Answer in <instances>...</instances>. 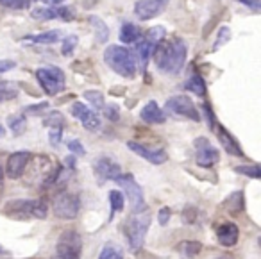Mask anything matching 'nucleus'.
Masks as SVG:
<instances>
[{"mask_svg": "<svg viewBox=\"0 0 261 259\" xmlns=\"http://www.w3.org/2000/svg\"><path fill=\"white\" fill-rule=\"evenodd\" d=\"M154 61L160 72H165L168 75H175L185 68L186 56H188V47H186L185 40L181 38H172L170 41H161L156 48H154Z\"/></svg>", "mask_w": 261, "mask_h": 259, "instance_id": "1", "label": "nucleus"}, {"mask_svg": "<svg viewBox=\"0 0 261 259\" xmlns=\"http://www.w3.org/2000/svg\"><path fill=\"white\" fill-rule=\"evenodd\" d=\"M150 220H152V216H150L149 208L145 205L142 209H135L133 215L123 223V234H125L129 248L133 252H138L142 248L147 232H149Z\"/></svg>", "mask_w": 261, "mask_h": 259, "instance_id": "2", "label": "nucleus"}, {"mask_svg": "<svg viewBox=\"0 0 261 259\" xmlns=\"http://www.w3.org/2000/svg\"><path fill=\"white\" fill-rule=\"evenodd\" d=\"M104 61L113 72L125 79H135L136 75V58L127 47L122 45H109L104 50Z\"/></svg>", "mask_w": 261, "mask_h": 259, "instance_id": "3", "label": "nucleus"}, {"mask_svg": "<svg viewBox=\"0 0 261 259\" xmlns=\"http://www.w3.org/2000/svg\"><path fill=\"white\" fill-rule=\"evenodd\" d=\"M4 213L16 220H43L47 218L48 208L45 204V200H40V198L38 200H33V198H15V200H9L4 205Z\"/></svg>", "mask_w": 261, "mask_h": 259, "instance_id": "4", "label": "nucleus"}, {"mask_svg": "<svg viewBox=\"0 0 261 259\" xmlns=\"http://www.w3.org/2000/svg\"><path fill=\"white\" fill-rule=\"evenodd\" d=\"M83 254V238L77 230L68 229L59 234L56 243V255L63 259H81Z\"/></svg>", "mask_w": 261, "mask_h": 259, "instance_id": "5", "label": "nucleus"}, {"mask_svg": "<svg viewBox=\"0 0 261 259\" xmlns=\"http://www.w3.org/2000/svg\"><path fill=\"white\" fill-rule=\"evenodd\" d=\"M36 79L48 97H54V95L61 93L65 90V73L58 66L50 65V66H45V68H38Z\"/></svg>", "mask_w": 261, "mask_h": 259, "instance_id": "6", "label": "nucleus"}, {"mask_svg": "<svg viewBox=\"0 0 261 259\" xmlns=\"http://www.w3.org/2000/svg\"><path fill=\"white\" fill-rule=\"evenodd\" d=\"M81 211V198L75 193L70 191H61L52 198V213L58 218L63 220H73L77 218Z\"/></svg>", "mask_w": 261, "mask_h": 259, "instance_id": "7", "label": "nucleus"}, {"mask_svg": "<svg viewBox=\"0 0 261 259\" xmlns=\"http://www.w3.org/2000/svg\"><path fill=\"white\" fill-rule=\"evenodd\" d=\"M116 184H120V188L123 190L125 197L129 198L130 205H133V211L135 209H142L145 208V198H143V190L138 183H136L135 175L130 173H120L115 179Z\"/></svg>", "mask_w": 261, "mask_h": 259, "instance_id": "8", "label": "nucleus"}, {"mask_svg": "<svg viewBox=\"0 0 261 259\" xmlns=\"http://www.w3.org/2000/svg\"><path fill=\"white\" fill-rule=\"evenodd\" d=\"M193 147H195V163L200 168H211L220 161V152L206 138H197L193 141Z\"/></svg>", "mask_w": 261, "mask_h": 259, "instance_id": "9", "label": "nucleus"}, {"mask_svg": "<svg viewBox=\"0 0 261 259\" xmlns=\"http://www.w3.org/2000/svg\"><path fill=\"white\" fill-rule=\"evenodd\" d=\"M167 109L177 116H185V118L193 120V122H200V115H199V111H197L195 104H193L192 98L186 97V95L170 97L167 100Z\"/></svg>", "mask_w": 261, "mask_h": 259, "instance_id": "10", "label": "nucleus"}, {"mask_svg": "<svg viewBox=\"0 0 261 259\" xmlns=\"http://www.w3.org/2000/svg\"><path fill=\"white\" fill-rule=\"evenodd\" d=\"M31 159H33V154L27 150L13 152L8 158V163H6V175L9 179H20L25 173L27 165L31 163Z\"/></svg>", "mask_w": 261, "mask_h": 259, "instance_id": "11", "label": "nucleus"}, {"mask_svg": "<svg viewBox=\"0 0 261 259\" xmlns=\"http://www.w3.org/2000/svg\"><path fill=\"white\" fill-rule=\"evenodd\" d=\"M170 0H138L135 4V15L140 20H152L168 8Z\"/></svg>", "mask_w": 261, "mask_h": 259, "instance_id": "12", "label": "nucleus"}, {"mask_svg": "<svg viewBox=\"0 0 261 259\" xmlns=\"http://www.w3.org/2000/svg\"><path fill=\"white\" fill-rule=\"evenodd\" d=\"M127 148L140 158H143L145 161L152 163V165H163V163L168 161V154L163 148H149L147 145H142L138 141H127Z\"/></svg>", "mask_w": 261, "mask_h": 259, "instance_id": "13", "label": "nucleus"}, {"mask_svg": "<svg viewBox=\"0 0 261 259\" xmlns=\"http://www.w3.org/2000/svg\"><path fill=\"white\" fill-rule=\"evenodd\" d=\"M95 175L98 177L100 183H106V180H115L116 177L122 173V166L115 161V159L108 158V156H102L95 161L93 165Z\"/></svg>", "mask_w": 261, "mask_h": 259, "instance_id": "14", "label": "nucleus"}, {"mask_svg": "<svg viewBox=\"0 0 261 259\" xmlns=\"http://www.w3.org/2000/svg\"><path fill=\"white\" fill-rule=\"evenodd\" d=\"M70 111H72V115L83 123L84 129L97 131L98 127H100V118L97 116V113H93L88 106H84L83 102H73Z\"/></svg>", "mask_w": 261, "mask_h": 259, "instance_id": "15", "label": "nucleus"}, {"mask_svg": "<svg viewBox=\"0 0 261 259\" xmlns=\"http://www.w3.org/2000/svg\"><path fill=\"white\" fill-rule=\"evenodd\" d=\"M213 131L217 133L218 141H220V145L224 147V150L227 152V154L234 156V158H245V156H243L242 147H240V143H238V140H236V138L232 136V134L229 133L224 125H215Z\"/></svg>", "mask_w": 261, "mask_h": 259, "instance_id": "16", "label": "nucleus"}, {"mask_svg": "<svg viewBox=\"0 0 261 259\" xmlns=\"http://www.w3.org/2000/svg\"><path fill=\"white\" fill-rule=\"evenodd\" d=\"M238 238H240V229L236 223L224 222L217 227V240L222 247H234L238 243Z\"/></svg>", "mask_w": 261, "mask_h": 259, "instance_id": "17", "label": "nucleus"}, {"mask_svg": "<svg viewBox=\"0 0 261 259\" xmlns=\"http://www.w3.org/2000/svg\"><path fill=\"white\" fill-rule=\"evenodd\" d=\"M140 116H142L143 122L150 123V125H160V123H165V120H167V116L161 111L156 100H150L149 104L143 106V109L140 111Z\"/></svg>", "mask_w": 261, "mask_h": 259, "instance_id": "18", "label": "nucleus"}, {"mask_svg": "<svg viewBox=\"0 0 261 259\" xmlns=\"http://www.w3.org/2000/svg\"><path fill=\"white\" fill-rule=\"evenodd\" d=\"M120 41H122L123 45H130V43H136V41L142 40V29H140L138 25H135V23H123L122 27H120Z\"/></svg>", "mask_w": 261, "mask_h": 259, "instance_id": "19", "label": "nucleus"}, {"mask_svg": "<svg viewBox=\"0 0 261 259\" xmlns=\"http://www.w3.org/2000/svg\"><path fill=\"white\" fill-rule=\"evenodd\" d=\"M224 205L231 215H240V213L245 211V193L242 190L231 193L224 200Z\"/></svg>", "mask_w": 261, "mask_h": 259, "instance_id": "20", "label": "nucleus"}, {"mask_svg": "<svg viewBox=\"0 0 261 259\" xmlns=\"http://www.w3.org/2000/svg\"><path fill=\"white\" fill-rule=\"evenodd\" d=\"M88 22L90 25L95 29V38H97V43H106L109 38V27L106 25V22L102 18H98L97 15H90L88 16Z\"/></svg>", "mask_w": 261, "mask_h": 259, "instance_id": "21", "label": "nucleus"}, {"mask_svg": "<svg viewBox=\"0 0 261 259\" xmlns=\"http://www.w3.org/2000/svg\"><path fill=\"white\" fill-rule=\"evenodd\" d=\"M186 90L192 91L193 95H197V97H206V81L202 79V75L197 72H193L192 75L188 77V81H186Z\"/></svg>", "mask_w": 261, "mask_h": 259, "instance_id": "22", "label": "nucleus"}, {"mask_svg": "<svg viewBox=\"0 0 261 259\" xmlns=\"http://www.w3.org/2000/svg\"><path fill=\"white\" fill-rule=\"evenodd\" d=\"M61 38L59 31H47V33H41V34H29L25 36L23 40L25 41H31V43H36V45H52Z\"/></svg>", "mask_w": 261, "mask_h": 259, "instance_id": "23", "label": "nucleus"}, {"mask_svg": "<svg viewBox=\"0 0 261 259\" xmlns=\"http://www.w3.org/2000/svg\"><path fill=\"white\" fill-rule=\"evenodd\" d=\"M177 250L181 252V255H185L186 259H192L202 252V243L197 240H185L177 245Z\"/></svg>", "mask_w": 261, "mask_h": 259, "instance_id": "24", "label": "nucleus"}, {"mask_svg": "<svg viewBox=\"0 0 261 259\" xmlns=\"http://www.w3.org/2000/svg\"><path fill=\"white\" fill-rule=\"evenodd\" d=\"M109 220L116 215V213H122L125 208V197H123L122 191L118 190H111L109 191Z\"/></svg>", "mask_w": 261, "mask_h": 259, "instance_id": "25", "label": "nucleus"}, {"mask_svg": "<svg viewBox=\"0 0 261 259\" xmlns=\"http://www.w3.org/2000/svg\"><path fill=\"white\" fill-rule=\"evenodd\" d=\"M154 48H156V45H152L149 40H140V41H136V54H138V58H140V61H142L143 68L147 66L149 59L152 58Z\"/></svg>", "mask_w": 261, "mask_h": 259, "instance_id": "26", "label": "nucleus"}, {"mask_svg": "<svg viewBox=\"0 0 261 259\" xmlns=\"http://www.w3.org/2000/svg\"><path fill=\"white\" fill-rule=\"evenodd\" d=\"M97 259H123V252H122V248L116 247L115 243H108L102 247Z\"/></svg>", "mask_w": 261, "mask_h": 259, "instance_id": "27", "label": "nucleus"}, {"mask_svg": "<svg viewBox=\"0 0 261 259\" xmlns=\"http://www.w3.org/2000/svg\"><path fill=\"white\" fill-rule=\"evenodd\" d=\"M9 129L15 136H20V134L25 133L27 129V118L23 115H18V116H11L9 118Z\"/></svg>", "mask_w": 261, "mask_h": 259, "instance_id": "28", "label": "nucleus"}, {"mask_svg": "<svg viewBox=\"0 0 261 259\" xmlns=\"http://www.w3.org/2000/svg\"><path fill=\"white\" fill-rule=\"evenodd\" d=\"M34 20H40V22H48V20H56L58 18V11L56 9H48V8H36L31 13Z\"/></svg>", "mask_w": 261, "mask_h": 259, "instance_id": "29", "label": "nucleus"}, {"mask_svg": "<svg viewBox=\"0 0 261 259\" xmlns=\"http://www.w3.org/2000/svg\"><path fill=\"white\" fill-rule=\"evenodd\" d=\"M234 172L240 173V175L250 177V179H259L261 177L259 165H240V166H234Z\"/></svg>", "mask_w": 261, "mask_h": 259, "instance_id": "30", "label": "nucleus"}, {"mask_svg": "<svg viewBox=\"0 0 261 259\" xmlns=\"http://www.w3.org/2000/svg\"><path fill=\"white\" fill-rule=\"evenodd\" d=\"M84 98H86V100L90 102V104L93 106L95 109H102V108H104V93H100V91H97V90L84 91Z\"/></svg>", "mask_w": 261, "mask_h": 259, "instance_id": "31", "label": "nucleus"}, {"mask_svg": "<svg viewBox=\"0 0 261 259\" xmlns=\"http://www.w3.org/2000/svg\"><path fill=\"white\" fill-rule=\"evenodd\" d=\"M43 125L48 127V129H52V127H65V118H63L61 113L52 111L43 118Z\"/></svg>", "mask_w": 261, "mask_h": 259, "instance_id": "32", "label": "nucleus"}, {"mask_svg": "<svg viewBox=\"0 0 261 259\" xmlns=\"http://www.w3.org/2000/svg\"><path fill=\"white\" fill-rule=\"evenodd\" d=\"M165 36H167V31H165V27H152V29H149V33H147L145 40H149L150 43L158 47V45L165 40Z\"/></svg>", "mask_w": 261, "mask_h": 259, "instance_id": "33", "label": "nucleus"}, {"mask_svg": "<svg viewBox=\"0 0 261 259\" xmlns=\"http://www.w3.org/2000/svg\"><path fill=\"white\" fill-rule=\"evenodd\" d=\"M18 95V90L13 88L11 83H0V102L4 100H11Z\"/></svg>", "mask_w": 261, "mask_h": 259, "instance_id": "34", "label": "nucleus"}, {"mask_svg": "<svg viewBox=\"0 0 261 259\" xmlns=\"http://www.w3.org/2000/svg\"><path fill=\"white\" fill-rule=\"evenodd\" d=\"M197 220H199V209L193 208V205L185 208V211H182V222L188 223V225H192V223H195Z\"/></svg>", "mask_w": 261, "mask_h": 259, "instance_id": "35", "label": "nucleus"}, {"mask_svg": "<svg viewBox=\"0 0 261 259\" xmlns=\"http://www.w3.org/2000/svg\"><path fill=\"white\" fill-rule=\"evenodd\" d=\"M75 47H77V36H66L61 45V54L72 56V52L75 50Z\"/></svg>", "mask_w": 261, "mask_h": 259, "instance_id": "36", "label": "nucleus"}, {"mask_svg": "<svg viewBox=\"0 0 261 259\" xmlns=\"http://www.w3.org/2000/svg\"><path fill=\"white\" fill-rule=\"evenodd\" d=\"M229 40H231V31H229V27H220V31H218V38H217V41H215L213 50H218V48H220L224 43H227Z\"/></svg>", "mask_w": 261, "mask_h": 259, "instance_id": "37", "label": "nucleus"}, {"mask_svg": "<svg viewBox=\"0 0 261 259\" xmlns=\"http://www.w3.org/2000/svg\"><path fill=\"white\" fill-rule=\"evenodd\" d=\"M0 6L9 9H25L29 8V0H0Z\"/></svg>", "mask_w": 261, "mask_h": 259, "instance_id": "38", "label": "nucleus"}, {"mask_svg": "<svg viewBox=\"0 0 261 259\" xmlns=\"http://www.w3.org/2000/svg\"><path fill=\"white\" fill-rule=\"evenodd\" d=\"M102 111H104L106 118L111 120V122H118V120H120V109L116 108V106H104V108H102Z\"/></svg>", "mask_w": 261, "mask_h": 259, "instance_id": "39", "label": "nucleus"}, {"mask_svg": "<svg viewBox=\"0 0 261 259\" xmlns=\"http://www.w3.org/2000/svg\"><path fill=\"white\" fill-rule=\"evenodd\" d=\"M66 147H68V150L72 152V154H75V156H84V154H86V148L83 147V143H81L79 140H70L68 143H66Z\"/></svg>", "mask_w": 261, "mask_h": 259, "instance_id": "40", "label": "nucleus"}, {"mask_svg": "<svg viewBox=\"0 0 261 259\" xmlns=\"http://www.w3.org/2000/svg\"><path fill=\"white\" fill-rule=\"evenodd\" d=\"M48 138H50V143L54 145V147H58L63 138V127H52V129L48 131Z\"/></svg>", "mask_w": 261, "mask_h": 259, "instance_id": "41", "label": "nucleus"}, {"mask_svg": "<svg viewBox=\"0 0 261 259\" xmlns=\"http://www.w3.org/2000/svg\"><path fill=\"white\" fill-rule=\"evenodd\" d=\"M202 109H204V115H206V120H207V125H210V129H215L217 122H215V113H213V109H211L210 102H204Z\"/></svg>", "mask_w": 261, "mask_h": 259, "instance_id": "42", "label": "nucleus"}, {"mask_svg": "<svg viewBox=\"0 0 261 259\" xmlns=\"http://www.w3.org/2000/svg\"><path fill=\"white\" fill-rule=\"evenodd\" d=\"M56 11H58V18L65 20V22H72V20H73V11L70 8H66V6H63V8H58Z\"/></svg>", "mask_w": 261, "mask_h": 259, "instance_id": "43", "label": "nucleus"}, {"mask_svg": "<svg viewBox=\"0 0 261 259\" xmlns=\"http://www.w3.org/2000/svg\"><path fill=\"white\" fill-rule=\"evenodd\" d=\"M170 216H172L170 208H161L160 213H158V222H160V225H167V223L170 222Z\"/></svg>", "mask_w": 261, "mask_h": 259, "instance_id": "44", "label": "nucleus"}, {"mask_svg": "<svg viewBox=\"0 0 261 259\" xmlns=\"http://www.w3.org/2000/svg\"><path fill=\"white\" fill-rule=\"evenodd\" d=\"M238 2H240V4H243V6H247L249 9H252L254 13L259 11L261 0H238Z\"/></svg>", "mask_w": 261, "mask_h": 259, "instance_id": "45", "label": "nucleus"}, {"mask_svg": "<svg viewBox=\"0 0 261 259\" xmlns=\"http://www.w3.org/2000/svg\"><path fill=\"white\" fill-rule=\"evenodd\" d=\"M47 108H48V102H41V104L29 106V108H27V111H29V113H40V111H43V109H47Z\"/></svg>", "mask_w": 261, "mask_h": 259, "instance_id": "46", "label": "nucleus"}, {"mask_svg": "<svg viewBox=\"0 0 261 259\" xmlns=\"http://www.w3.org/2000/svg\"><path fill=\"white\" fill-rule=\"evenodd\" d=\"M15 66H16L15 61H0V73L9 72V70H13Z\"/></svg>", "mask_w": 261, "mask_h": 259, "instance_id": "47", "label": "nucleus"}, {"mask_svg": "<svg viewBox=\"0 0 261 259\" xmlns=\"http://www.w3.org/2000/svg\"><path fill=\"white\" fill-rule=\"evenodd\" d=\"M97 2H98V0H83V8L90 9V8H93Z\"/></svg>", "mask_w": 261, "mask_h": 259, "instance_id": "48", "label": "nucleus"}, {"mask_svg": "<svg viewBox=\"0 0 261 259\" xmlns=\"http://www.w3.org/2000/svg\"><path fill=\"white\" fill-rule=\"evenodd\" d=\"M6 134V131H4V127H0V136H4Z\"/></svg>", "mask_w": 261, "mask_h": 259, "instance_id": "49", "label": "nucleus"}, {"mask_svg": "<svg viewBox=\"0 0 261 259\" xmlns=\"http://www.w3.org/2000/svg\"><path fill=\"white\" fill-rule=\"evenodd\" d=\"M52 259H63V257H59V255H56V254H54V255H52Z\"/></svg>", "mask_w": 261, "mask_h": 259, "instance_id": "50", "label": "nucleus"}]
</instances>
